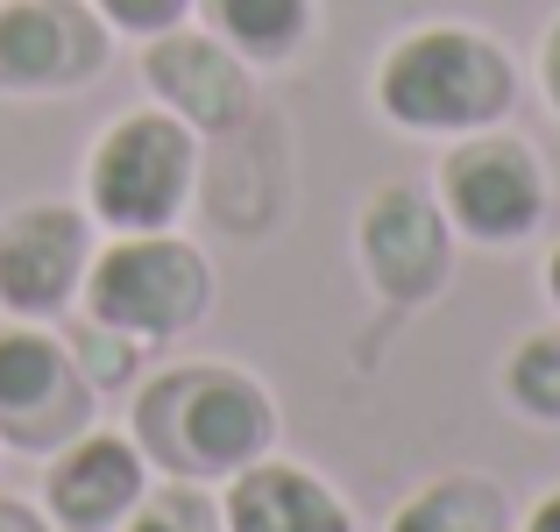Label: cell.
<instances>
[{
    "label": "cell",
    "instance_id": "6da1fadb",
    "mask_svg": "<svg viewBox=\"0 0 560 532\" xmlns=\"http://www.w3.org/2000/svg\"><path fill=\"white\" fill-rule=\"evenodd\" d=\"M128 440L171 483H228L277 448V405L234 362H178L136 391Z\"/></svg>",
    "mask_w": 560,
    "mask_h": 532
},
{
    "label": "cell",
    "instance_id": "7a4b0ae2",
    "mask_svg": "<svg viewBox=\"0 0 560 532\" xmlns=\"http://www.w3.org/2000/svg\"><path fill=\"white\" fill-rule=\"evenodd\" d=\"M518 100V71L482 28H411L376 65V107L411 136H476L497 128Z\"/></svg>",
    "mask_w": 560,
    "mask_h": 532
},
{
    "label": "cell",
    "instance_id": "3957f363",
    "mask_svg": "<svg viewBox=\"0 0 560 532\" xmlns=\"http://www.w3.org/2000/svg\"><path fill=\"white\" fill-rule=\"evenodd\" d=\"M85 313L93 327H114L128 342H171V334L199 327L213 305V270L185 234H114L93 263H85Z\"/></svg>",
    "mask_w": 560,
    "mask_h": 532
},
{
    "label": "cell",
    "instance_id": "277c9868",
    "mask_svg": "<svg viewBox=\"0 0 560 532\" xmlns=\"http://www.w3.org/2000/svg\"><path fill=\"white\" fill-rule=\"evenodd\" d=\"M191 185H199V136L164 107L121 114L93 142V164H85V199H93L100 228L114 234L178 228Z\"/></svg>",
    "mask_w": 560,
    "mask_h": 532
},
{
    "label": "cell",
    "instance_id": "5b68a950",
    "mask_svg": "<svg viewBox=\"0 0 560 532\" xmlns=\"http://www.w3.org/2000/svg\"><path fill=\"white\" fill-rule=\"evenodd\" d=\"M440 213L454 220V234L468 242L511 248L547 220V164L533 157V142L504 136V128H476V136H454V150L440 157Z\"/></svg>",
    "mask_w": 560,
    "mask_h": 532
},
{
    "label": "cell",
    "instance_id": "8992f818",
    "mask_svg": "<svg viewBox=\"0 0 560 532\" xmlns=\"http://www.w3.org/2000/svg\"><path fill=\"white\" fill-rule=\"evenodd\" d=\"M93 419V383L71 348L43 327H0V440L28 454H57Z\"/></svg>",
    "mask_w": 560,
    "mask_h": 532
},
{
    "label": "cell",
    "instance_id": "52a82bcc",
    "mask_svg": "<svg viewBox=\"0 0 560 532\" xmlns=\"http://www.w3.org/2000/svg\"><path fill=\"white\" fill-rule=\"evenodd\" d=\"M355 248H362V270H370L376 299H390V305H425L454 277V220L440 213V199L425 185L370 192Z\"/></svg>",
    "mask_w": 560,
    "mask_h": 532
},
{
    "label": "cell",
    "instance_id": "ba28073f",
    "mask_svg": "<svg viewBox=\"0 0 560 532\" xmlns=\"http://www.w3.org/2000/svg\"><path fill=\"white\" fill-rule=\"evenodd\" d=\"M107 22L93 0H8L0 8V93H79L107 71Z\"/></svg>",
    "mask_w": 560,
    "mask_h": 532
},
{
    "label": "cell",
    "instance_id": "9c48e42d",
    "mask_svg": "<svg viewBox=\"0 0 560 532\" xmlns=\"http://www.w3.org/2000/svg\"><path fill=\"white\" fill-rule=\"evenodd\" d=\"M93 220L79 206H22L0 220V305L14 320H50L85 291Z\"/></svg>",
    "mask_w": 560,
    "mask_h": 532
},
{
    "label": "cell",
    "instance_id": "30bf717a",
    "mask_svg": "<svg viewBox=\"0 0 560 532\" xmlns=\"http://www.w3.org/2000/svg\"><path fill=\"white\" fill-rule=\"evenodd\" d=\"M142 79H150L156 107L178 114L191 136H234V128L256 114V85H248V65L206 28H164L142 50Z\"/></svg>",
    "mask_w": 560,
    "mask_h": 532
},
{
    "label": "cell",
    "instance_id": "8fae6325",
    "mask_svg": "<svg viewBox=\"0 0 560 532\" xmlns=\"http://www.w3.org/2000/svg\"><path fill=\"white\" fill-rule=\"evenodd\" d=\"M150 490V462L128 433H93L85 426L71 448H57L43 476V505L65 532H121V519Z\"/></svg>",
    "mask_w": 560,
    "mask_h": 532
},
{
    "label": "cell",
    "instance_id": "7c38bea8",
    "mask_svg": "<svg viewBox=\"0 0 560 532\" xmlns=\"http://www.w3.org/2000/svg\"><path fill=\"white\" fill-rule=\"evenodd\" d=\"M220 519H228V532H355L348 505L313 476V469L277 462V454H262V462H248L242 476H228Z\"/></svg>",
    "mask_w": 560,
    "mask_h": 532
},
{
    "label": "cell",
    "instance_id": "4fadbf2b",
    "mask_svg": "<svg viewBox=\"0 0 560 532\" xmlns=\"http://www.w3.org/2000/svg\"><path fill=\"white\" fill-rule=\"evenodd\" d=\"M191 14L242 65H284L313 36V0H191Z\"/></svg>",
    "mask_w": 560,
    "mask_h": 532
},
{
    "label": "cell",
    "instance_id": "5bb4252c",
    "mask_svg": "<svg viewBox=\"0 0 560 532\" xmlns=\"http://www.w3.org/2000/svg\"><path fill=\"white\" fill-rule=\"evenodd\" d=\"M390 532H511V497L490 476H440L405 497Z\"/></svg>",
    "mask_w": 560,
    "mask_h": 532
},
{
    "label": "cell",
    "instance_id": "9a60e30c",
    "mask_svg": "<svg viewBox=\"0 0 560 532\" xmlns=\"http://www.w3.org/2000/svg\"><path fill=\"white\" fill-rule=\"evenodd\" d=\"M504 397L539 426H560V327H539L511 348L504 362Z\"/></svg>",
    "mask_w": 560,
    "mask_h": 532
},
{
    "label": "cell",
    "instance_id": "2e32d148",
    "mask_svg": "<svg viewBox=\"0 0 560 532\" xmlns=\"http://www.w3.org/2000/svg\"><path fill=\"white\" fill-rule=\"evenodd\" d=\"M121 532H228L220 519V497L206 483H164V490H142V505L121 519Z\"/></svg>",
    "mask_w": 560,
    "mask_h": 532
},
{
    "label": "cell",
    "instance_id": "e0dca14e",
    "mask_svg": "<svg viewBox=\"0 0 560 532\" xmlns=\"http://www.w3.org/2000/svg\"><path fill=\"white\" fill-rule=\"evenodd\" d=\"M100 8V22L107 28H121V36H164V28H178L185 14H191V0H93Z\"/></svg>",
    "mask_w": 560,
    "mask_h": 532
},
{
    "label": "cell",
    "instance_id": "ac0fdd59",
    "mask_svg": "<svg viewBox=\"0 0 560 532\" xmlns=\"http://www.w3.org/2000/svg\"><path fill=\"white\" fill-rule=\"evenodd\" d=\"M0 532H50V525H43V511H28V505H14V497H0Z\"/></svg>",
    "mask_w": 560,
    "mask_h": 532
},
{
    "label": "cell",
    "instance_id": "d6986e66",
    "mask_svg": "<svg viewBox=\"0 0 560 532\" xmlns=\"http://www.w3.org/2000/svg\"><path fill=\"white\" fill-rule=\"evenodd\" d=\"M539 79H547V100L560 107V22L547 28V57H539Z\"/></svg>",
    "mask_w": 560,
    "mask_h": 532
},
{
    "label": "cell",
    "instance_id": "ffe728a7",
    "mask_svg": "<svg viewBox=\"0 0 560 532\" xmlns=\"http://www.w3.org/2000/svg\"><path fill=\"white\" fill-rule=\"evenodd\" d=\"M518 532H560V490H553V497H539V505H533V519H525Z\"/></svg>",
    "mask_w": 560,
    "mask_h": 532
},
{
    "label": "cell",
    "instance_id": "44dd1931",
    "mask_svg": "<svg viewBox=\"0 0 560 532\" xmlns=\"http://www.w3.org/2000/svg\"><path fill=\"white\" fill-rule=\"evenodd\" d=\"M547 299L560 305V242H553V256H547Z\"/></svg>",
    "mask_w": 560,
    "mask_h": 532
}]
</instances>
